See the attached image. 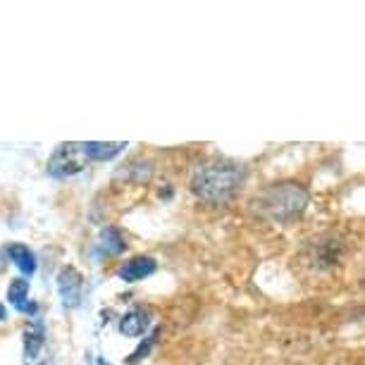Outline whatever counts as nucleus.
<instances>
[{
  "label": "nucleus",
  "instance_id": "nucleus-1",
  "mask_svg": "<svg viewBox=\"0 0 365 365\" xmlns=\"http://www.w3.org/2000/svg\"><path fill=\"white\" fill-rule=\"evenodd\" d=\"M241 184H244V168L234 160L203 163L191 177V191L208 205L230 203Z\"/></svg>",
  "mask_w": 365,
  "mask_h": 365
},
{
  "label": "nucleus",
  "instance_id": "nucleus-3",
  "mask_svg": "<svg viewBox=\"0 0 365 365\" xmlns=\"http://www.w3.org/2000/svg\"><path fill=\"white\" fill-rule=\"evenodd\" d=\"M86 160H88L86 143H77V141L60 143V146L55 148V153L51 155V160H48V175L72 177L84 170Z\"/></svg>",
  "mask_w": 365,
  "mask_h": 365
},
{
  "label": "nucleus",
  "instance_id": "nucleus-9",
  "mask_svg": "<svg viewBox=\"0 0 365 365\" xmlns=\"http://www.w3.org/2000/svg\"><path fill=\"white\" fill-rule=\"evenodd\" d=\"M125 148H127V143H122V141H108V143L88 141L86 143V155L91 158V160H110V158L120 155Z\"/></svg>",
  "mask_w": 365,
  "mask_h": 365
},
{
  "label": "nucleus",
  "instance_id": "nucleus-5",
  "mask_svg": "<svg viewBox=\"0 0 365 365\" xmlns=\"http://www.w3.org/2000/svg\"><path fill=\"white\" fill-rule=\"evenodd\" d=\"M155 267H158V263L153 258L139 256V258H132L129 263L122 265L117 274H120V279H125V282H139L143 277H148V274H153Z\"/></svg>",
  "mask_w": 365,
  "mask_h": 365
},
{
  "label": "nucleus",
  "instance_id": "nucleus-4",
  "mask_svg": "<svg viewBox=\"0 0 365 365\" xmlns=\"http://www.w3.org/2000/svg\"><path fill=\"white\" fill-rule=\"evenodd\" d=\"M81 287H84V277L77 267H63L58 274V292L63 299L65 308H77L81 303Z\"/></svg>",
  "mask_w": 365,
  "mask_h": 365
},
{
  "label": "nucleus",
  "instance_id": "nucleus-15",
  "mask_svg": "<svg viewBox=\"0 0 365 365\" xmlns=\"http://www.w3.org/2000/svg\"><path fill=\"white\" fill-rule=\"evenodd\" d=\"M43 365H46V363H43Z\"/></svg>",
  "mask_w": 365,
  "mask_h": 365
},
{
  "label": "nucleus",
  "instance_id": "nucleus-12",
  "mask_svg": "<svg viewBox=\"0 0 365 365\" xmlns=\"http://www.w3.org/2000/svg\"><path fill=\"white\" fill-rule=\"evenodd\" d=\"M150 165L148 163H143V160H132L127 165L125 170L120 172L117 177H125L127 182H136V184H143V182H148L150 179Z\"/></svg>",
  "mask_w": 365,
  "mask_h": 365
},
{
  "label": "nucleus",
  "instance_id": "nucleus-8",
  "mask_svg": "<svg viewBox=\"0 0 365 365\" xmlns=\"http://www.w3.org/2000/svg\"><path fill=\"white\" fill-rule=\"evenodd\" d=\"M43 325L41 322H34L24 329V361L31 363L34 358L38 356L41 346H43Z\"/></svg>",
  "mask_w": 365,
  "mask_h": 365
},
{
  "label": "nucleus",
  "instance_id": "nucleus-13",
  "mask_svg": "<svg viewBox=\"0 0 365 365\" xmlns=\"http://www.w3.org/2000/svg\"><path fill=\"white\" fill-rule=\"evenodd\" d=\"M153 339H155V336H150V339H148L146 344H141V346H139V349H136V351H134V354H132V356H129V363H139V361H141V358H143V356H146V354H148V351H150V346H153Z\"/></svg>",
  "mask_w": 365,
  "mask_h": 365
},
{
  "label": "nucleus",
  "instance_id": "nucleus-10",
  "mask_svg": "<svg viewBox=\"0 0 365 365\" xmlns=\"http://www.w3.org/2000/svg\"><path fill=\"white\" fill-rule=\"evenodd\" d=\"M26 294H29V282L26 279H12L10 287H8V301L17 311H29V313H36V306H26Z\"/></svg>",
  "mask_w": 365,
  "mask_h": 365
},
{
  "label": "nucleus",
  "instance_id": "nucleus-11",
  "mask_svg": "<svg viewBox=\"0 0 365 365\" xmlns=\"http://www.w3.org/2000/svg\"><path fill=\"white\" fill-rule=\"evenodd\" d=\"M98 241H101V251L108 253V256H120V253L127 249L125 237H122V234L117 232L115 227H106V230L101 232Z\"/></svg>",
  "mask_w": 365,
  "mask_h": 365
},
{
  "label": "nucleus",
  "instance_id": "nucleus-2",
  "mask_svg": "<svg viewBox=\"0 0 365 365\" xmlns=\"http://www.w3.org/2000/svg\"><path fill=\"white\" fill-rule=\"evenodd\" d=\"M306 205H308V191L296 182L274 184V187L265 189L253 201V208H256L258 217H263L272 225L292 222V220H296L306 210Z\"/></svg>",
  "mask_w": 365,
  "mask_h": 365
},
{
  "label": "nucleus",
  "instance_id": "nucleus-7",
  "mask_svg": "<svg viewBox=\"0 0 365 365\" xmlns=\"http://www.w3.org/2000/svg\"><path fill=\"white\" fill-rule=\"evenodd\" d=\"M5 253H8L12 263H15L24 274H34V272H36V256H34V253L29 251V246H24V244H10Z\"/></svg>",
  "mask_w": 365,
  "mask_h": 365
},
{
  "label": "nucleus",
  "instance_id": "nucleus-6",
  "mask_svg": "<svg viewBox=\"0 0 365 365\" xmlns=\"http://www.w3.org/2000/svg\"><path fill=\"white\" fill-rule=\"evenodd\" d=\"M148 327V311L143 308H134L127 315H122L120 320V332L127 336H141Z\"/></svg>",
  "mask_w": 365,
  "mask_h": 365
},
{
  "label": "nucleus",
  "instance_id": "nucleus-14",
  "mask_svg": "<svg viewBox=\"0 0 365 365\" xmlns=\"http://www.w3.org/2000/svg\"><path fill=\"white\" fill-rule=\"evenodd\" d=\"M5 315H8V311H5V306H3V303H0V322L5 320Z\"/></svg>",
  "mask_w": 365,
  "mask_h": 365
}]
</instances>
